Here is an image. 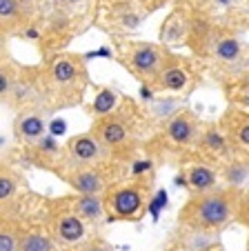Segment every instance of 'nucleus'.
Wrapping results in <instances>:
<instances>
[{
    "instance_id": "11",
    "label": "nucleus",
    "mask_w": 249,
    "mask_h": 251,
    "mask_svg": "<svg viewBox=\"0 0 249 251\" xmlns=\"http://www.w3.org/2000/svg\"><path fill=\"white\" fill-rule=\"evenodd\" d=\"M202 76H205V69L198 58H194L192 53L169 49L156 80L147 89L163 96H187L198 87Z\"/></svg>"
},
{
    "instance_id": "3",
    "label": "nucleus",
    "mask_w": 249,
    "mask_h": 251,
    "mask_svg": "<svg viewBox=\"0 0 249 251\" xmlns=\"http://www.w3.org/2000/svg\"><path fill=\"white\" fill-rule=\"evenodd\" d=\"M43 80V104L49 114L62 109H74L85 102L89 89V69L87 60L78 51H60L40 62Z\"/></svg>"
},
{
    "instance_id": "24",
    "label": "nucleus",
    "mask_w": 249,
    "mask_h": 251,
    "mask_svg": "<svg viewBox=\"0 0 249 251\" xmlns=\"http://www.w3.org/2000/svg\"><path fill=\"white\" fill-rule=\"evenodd\" d=\"M71 204H74L76 213L80 218L89 225L91 231H98L103 227V223L107 220V213H105V200L103 196H80V194H69Z\"/></svg>"
},
{
    "instance_id": "14",
    "label": "nucleus",
    "mask_w": 249,
    "mask_h": 251,
    "mask_svg": "<svg viewBox=\"0 0 249 251\" xmlns=\"http://www.w3.org/2000/svg\"><path fill=\"white\" fill-rule=\"evenodd\" d=\"M129 165H122L118 160H107L100 165L91 167H80V169H71L60 176V180L71 189V194L80 196H105L109 187L120 182L125 178V169Z\"/></svg>"
},
{
    "instance_id": "30",
    "label": "nucleus",
    "mask_w": 249,
    "mask_h": 251,
    "mask_svg": "<svg viewBox=\"0 0 249 251\" xmlns=\"http://www.w3.org/2000/svg\"><path fill=\"white\" fill-rule=\"evenodd\" d=\"M236 223L243 225V227L249 231V189H243V198H240V207H238Z\"/></svg>"
},
{
    "instance_id": "17",
    "label": "nucleus",
    "mask_w": 249,
    "mask_h": 251,
    "mask_svg": "<svg viewBox=\"0 0 249 251\" xmlns=\"http://www.w3.org/2000/svg\"><path fill=\"white\" fill-rule=\"evenodd\" d=\"M178 169H180V176H183V182L187 187L189 196L207 194V191H214L218 187H222L221 171L214 165L205 162L202 158H198L196 153L185 156L178 162Z\"/></svg>"
},
{
    "instance_id": "26",
    "label": "nucleus",
    "mask_w": 249,
    "mask_h": 251,
    "mask_svg": "<svg viewBox=\"0 0 249 251\" xmlns=\"http://www.w3.org/2000/svg\"><path fill=\"white\" fill-rule=\"evenodd\" d=\"M122 98H125V96H122L118 89H113V87H109V85H100V87H96L94 102L87 107V114H89L94 120L105 118V116L113 114V111L120 107Z\"/></svg>"
},
{
    "instance_id": "23",
    "label": "nucleus",
    "mask_w": 249,
    "mask_h": 251,
    "mask_svg": "<svg viewBox=\"0 0 249 251\" xmlns=\"http://www.w3.org/2000/svg\"><path fill=\"white\" fill-rule=\"evenodd\" d=\"M221 245V233L198 231L189 227H176L169 238V251H209Z\"/></svg>"
},
{
    "instance_id": "28",
    "label": "nucleus",
    "mask_w": 249,
    "mask_h": 251,
    "mask_svg": "<svg viewBox=\"0 0 249 251\" xmlns=\"http://www.w3.org/2000/svg\"><path fill=\"white\" fill-rule=\"evenodd\" d=\"M18 2L27 14H31L33 18L40 23V27H45L47 11H49V0H18Z\"/></svg>"
},
{
    "instance_id": "31",
    "label": "nucleus",
    "mask_w": 249,
    "mask_h": 251,
    "mask_svg": "<svg viewBox=\"0 0 249 251\" xmlns=\"http://www.w3.org/2000/svg\"><path fill=\"white\" fill-rule=\"evenodd\" d=\"M209 251H225V249H222V245H218V247H214V249H209Z\"/></svg>"
},
{
    "instance_id": "22",
    "label": "nucleus",
    "mask_w": 249,
    "mask_h": 251,
    "mask_svg": "<svg viewBox=\"0 0 249 251\" xmlns=\"http://www.w3.org/2000/svg\"><path fill=\"white\" fill-rule=\"evenodd\" d=\"M27 194H31V189L27 185L25 174L14 162L2 158V165H0V211L14 207Z\"/></svg>"
},
{
    "instance_id": "1",
    "label": "nucleus",
    "mask_w": 249,
    "mask_h": 251,
    "mask_svg": "<svg viewBox=\"0 0 249 251\" xmlns=\"http://www.w3.org/2000/svg\"><path fill=\"white\" fill-rule=\"evenodd\" d=\"M222 20L216 0H176L158 29V43L198 58Z\"/></svg>"
},
{
    "instance_id": "12",
    "label": "nucleus",
    "mask_w": 249,
    "mask_h": 251,
    "mask_svg": "<svg viewBox=\"0 0 249 251\" xmlns=\"http://www.w3.org/2000/svg\"><path fill=\"white\" fill-rule=\"evenodd\" d=\"M45 225L54 240L60 245L62 251H69L87 242L91 236H96L89 229V225L76 213L69 196H58V198H47L45 204Z\"/></svg>"
},
{
    "instance_id": "7",
    "label": "nucleus",
    "mask_w": 249,
    "mask_h": 251,
    "mask_svg": "<svg viewBox=\"0 0 249 251\" xmlns=\"http://www.w3.org/2000/svg\"><path fill=\"white\" fill-rule=\"evenodd\" d=\"M240 198H243V189L225 185L207 194L189 196L178 209L176 223L180 227L198 229V231L221 233L227 225L236 223Z\"/></svg>"
},
{
    "instance_id": "20",
    "label": "nucleus",
    "mask_w": 249,
    "mask_h": 251,
    "mask_svg": "<svg viewBox=\"0 0 249 251\" xmlns=\"http://www.w3.org/2000/svg\"><path fill=\"white\" fill-rule=\"evenodd\" d=\"M194 153H196L198 158H202L205 162L214 165L218 171H221V167L231 158L229 140H227L225 131L221 129L218 120L216 123H205L202 133H200V140H198Z\"/></svg>"
},
{
    "instance_id": "5",
    "label": "nucleus",
    "mask_w": 249,
    "mask_h": 251,
    "mask_svg": "<svg viewBox=\"0 0 249 251\" xmlns=\"http://www.w3.org/2000/svg\"><path fill=\"white\" fill-rule=\"evenodd\" d=\"M96 11L98 0H49L47 20L36 43L43 60L67 51L78 36L96 27Z\"/></svg>"
},
{
    "instance_id": "27",
    "label": "nucleus",
    "mask_w": 249,
    "mask_h": 251,
    "mask_svg": "<svg viewBox=\"0 0 249 251\" xmlns=\"http://www.w3.org/2000/svg\"><path fill=\"white\" fill-rule=\"evenodd\" d=\"M222 94H225V100L229 107H238V109L249 111V71L234 78V80L225 82Z\"/></svg>"
},
{
    "instance_id": "15",
    "label": "nucleus",
    "mask_w": 249,
    "mask_h": 251,
    "mask_svg": "<svg viewBox=\"0 0 249 251\" xmlns=\"http://www.w3.org/2000/svg\"><path fill=\"white\" fill-rule=\"evenodd\" d=\"M113 160L109 151L103 147V142L94 136L91 131H83L71 136L65 142V156H62V167L58 171V178L71 169H80V167H91L100 165V162Z\"/></svg>"
},
{
    "instance_id": "8",
    "label": "nucleus",
    "mask_w": 249,
    "mask_h": 251,
    "mask_svg": "<svg viewBox=\"0 0 249 251\" xmlns=\"http://www.w3.org/2000/svg\"><path fill=\"white\" fill-rule=\"evenodd\" d=\"M0 102L14 114L29 109V107H45L40 65H20L9 53L2 51V62H0Z\"/></svg>"
},
{
    "instance_id": "21",
    "label": "nucleus",
    "mask_w": 249,
    "mask_h": 251,
    "mask_svg": "<svg viewBox=\"0 0 249 251\" xmlns=\"http://www.w3.org/2000/svg\"><path fill=\"white\" fill-rule=\"evenodd\" d=\"M62 156H65V145L54 140L49 133L43 140H38L23 149V158L29 165H33L36 169L49 171V174H54V176H58V171H60Z\"/></svg>"
},
{
    "instance_id": "2",
    "label": "nucleus",
    "mask_w": 249,
    "mask_h": 251,
    "mask_svg": "<svg viewBox=\"0 0 249 251\" xmlns=\"http://www.w3.org/2000/svg\"><path fill=\"white\" fill-rule=\"evenodd\" d=\"M89 131L103 142L113 160L132 165L138 153L145 151V142L156 131V127L151 125L149 111L134 98L125 96L113 114L91 123Z\"/></svg>"
},
{
    "instance_id": "13",
    "label": "nucleus",
    "mask_w": 249,
    "mask_h": 251,
    "mask_svg": "<svg viewBox=\"0 0 249 251\" xmlns=\"http://www.w3.org/2000/svg\"><path fill=\"white\" fill-rule=\"evenodd\" d=\"M149 18V11L140 0H98L96 27L113 38H129L140 23Z\"/></svg>"
},
{
    "instance_id": "33",
    "label": "nucleus",
    "mask_w": 249,
    "mask_h": 251,
    "mask_svg": "<svg viewBox=\"0 0 249 251\" xmlns=\"http://www.w3.org/2000/svg\"><path fill=\"white\" fill-rule=\"evenodd\" d=\"M247 2H249V0H247Z\"/></svg>"
},
{
    "instance_id": "10",
    "label": "nucleus",
    "mask_w": 249,
    "mask_h": 251,
    "mask_svg": "<svg viewBox=\"0 0 249 251\" xmlns=\"http://www.w3.org/2000/svg\"><path fill=\"white\" fill-rule=\"evenodd\" d=\"M111 45L116 62L142 87H149L156 80L160 67L167 58V51H169V47L160 43L134 38H113Z\"/></svg>"
},
{
    "instance_id": "25",
    "label": "nucleus",
    "mask_w": 249,
    "mask_h": 251,
    "mask_svg": "<svg viewBox=\"0 0 249 251\" xmlns=\"http://www.w3.org/2000/svg\"><path fill=\"white\" fill-rule=\"evenodd\" d=\"M18 251H62V249L49 233L45 220H40V223H33L27 227Z\"/></svg>"
},
{
    "instance_id": "9",
    "label": "nucleus",
    "mask_w": 249,
    "mask_h": 251,
    "mask_svg": "<svg viewBox=\"0 0 249 251\" xmlns=\"http://www.w3.org/2000/svg\"><path fill=\"white\" fill-rule=\"evenodd\" d=\"M154 196V174L122 178L103 196L107 223H138L145 218Z\"/></svg>"
},
{
    "instance_id": "6",
    "label": "nucleus",
    "mask_w": 249,
    "mask_h": 251,
    "mask_svg": "<svg viewBox=\"0 0 249 251\" xmlns=\"http://www.w3.org/2000/svg\"><path fill=\"white\" fill-rule=\"evenodd\" d=\"M205 120L198 118L196 111L189 107H180L163 125L156 127V131L145 142V153L149 160L156 162H171L178 165L185 156L194 153L198 140H200Z\"/></svg>"
},
{
    "instance_id": "29",
    "label": "nucleus",
    "mask_w": 249,
    "mask_h": 251,
    "mask_svg": "<svg viewBox=\"0 0 249 251\" xmlns=\"http://www.w3.org/2000/svg\"><path fill=\"white\" fill-rule=\"evenodd\" d=\"M69 251H116V249L111 247V242H109L107 238H103L100 233H96V236H91L87 242H83L80 247L69 249Z\"/></svg>"
},
{
    "instance_id": "4",
    "label": "nucleus",
    "mask_w": 249,
    "mask_h": 251,
    "mask_svg": "<svg viewBox=\"0 0 249 251\" xmlns=\"http://www.w3.org/2000/svg\"><path fill=\"white\" fill-rule=\"evenodd\" d=\"M243 29L238 18L225 16L198 56L205 76H212L221 87L249 71V45L240 36Z\"/></svg>"
},
{
    "instance_id": "18",
    "label": "nucleus",
    "mask_w": 249,
    "mask_h": 251,
    "mask_svg": "<svg viewBox=\"0 0 249 251\" xmlns=\"http://www.w3.org/2000/svg\"><path fill=\"white\" fill-rule=\"evenodd\" d=\"M218 125L229 140L231 156L249 160V111L227 104V109L218 118Z\"/></svg>"
},
{
    "instance_id": "19",
    "label": "nucleus",
    "mask_w": 249,
    "mask_h": 251,
    "mask_svg": "<svg viewBox=\"0 0 249 251\" xmlns=\"http://www.w3.org/2000/svg\"><path fill=\"white\" fill-rule=\"evenodd\" d=\"M47 118L49 111L45 107H29L14 116L11 123V131H14V140L20 149L29 147L33 142L43 140L47 136Z\"/></svg>"
},
{
    "instance_id": "16",
    "label": "nucleus",
    "mask_w": 249,
    "mask_h": 251,
    "mask_svg": "<svg viewBox=\"0 0 249 251\" xmlns=\"http://www.w3.org/2000/svg\"><path fill=\"white\" fill-rule=\"evenodd\" d=\"M40 31H43L40 23L20 7L18 0H0V33H2V40L23 38L38 43Z\"/></svg>"
},
{
    "instance_id": "32",
    "label": "nucleus",
    "mask_w": 249,
    "mask_h": 251,
    "mask_svg": "<svg viewBox=\"0 0 249 251\" xmlns=\"http://www.w3.org/2000/svg\"><path fill=\"white\" fill-rule=\"evenodd\" d=\"M245 251H249V236H247V247H245Z\"/></svg>"
}]
</instances>
